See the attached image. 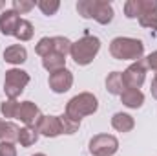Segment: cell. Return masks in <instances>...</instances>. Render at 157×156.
<instances>
[{"mask_svg":"<svg viewBox=\"0 0 157 156\" xmlns=\"http://www.w3.org/2000/svg\"><path fill=\"white\" fill-rule=\"evenodd\" d=\"M139 22H141V26H144V28H152V30H157V11L143 13V15L139 17Z\"/></svg>","mask_w":157,"mask_h":156,"instance_id":"24","label":"cell"},{"mask_svg":"<svg viewBox=\"0 0 157 156\" xmlns=\"http://www.w3.org/2000/svg\"><path fill=\"white\" fill-rule=\"evenodd\" d=\"M71 44L73 42L70 39H66V37H53V51H57V53L66 57V53L71 51Z\"/></svg>","mask_w":157,"mask_h":156,"instance_id":"19","label":"cell"},{"mask_svg":"<svg viewBox=\"0 0 157 156\" xmlns=\"http://www.w3.org/2000/svg\"><path fill=\"white\" fill-rule=\"evenodd\" d=\"M59 119H60L62 134H73L78 129V125H80V121H75V119H71V117H68V116H59Z\"/></svg>","mask_w":157,"mask_h":156,"instance_id":"21","label":"cell"},{"mask_svg":"<svg viewBox=\"0 0 157 156\" xmlns=\"http://www.w3.org/2000/svg\"><path fill=\"white\" fill-rule=\"evenodd\" d=\"M6 123H7V121H4V119H0V138L4 136V130H6Z\"/></svg>","mask_w":157,"mask_h":156,"instance_id":"31","label":"cell"},{"mask_svg":"<svg viewBox=\"0 0 157 156\" xmlns=\"http://www.w3.org/2000/svg\"><path fill=\"white\" fill-rule=\"evenodd\" d=\"M37 53H39L40 57H46V55H49L51 51H53V39H49V37H44V39H40V42L37 44Z\"/></svg>","mask_w":157,"mask_h":156,"instance_id":"25","label":"cell"},{"mask_svg":"<svg viewBox=\"0 0 157 156\" xmlns=\"http://www.w3.org/2000/svg\"><path fill=\"white\" fill-rule=\"evenodd\" d=\"M40 114L39 112V107L31 101H24L18 105V112H17V119H20L26 127H35L40 119Z\"/></svg>","mask_w":157,"mask_h":156,"instance_id":"7","label":"cell"},{"mask_svg":"<svg viewBox=\"0 0 157 156\" xmlns=\"http://www.w3.org/2000/svg\"><path fill=\"white\" fill-rule=\"evenodd\" d=\"M121 99H122V103H124L126 107H130V109H139V107L143 105V101H144V96H143L141 90L126 88V90L121 94Z\"/></svg>","mask_w":157,"mask_h":156,"instance_id":"14","label":"cell"},{"mask_svg":"<svg viewBox=\"0 0 157 156\" xmlns=\"http://www.w3.org/2000/svg\"><path fill=\"white\" fill-rule=\"evenodd\" d=\"M35 156H46V154H35Z\"/></svg>","mask_w":157,"mask_h":156,"instance_id":"33","label":"cell"},{"mask_svg":"<svg viewBox=\"0 0 157 156\" xmlns=\"http://www.w3.org/2000/svg\"><path fill=\"white\" fill-rule=\"evenodd\" d=\"M119 147V142L112 134H99L90 142V153L93 156H112Z\"/></svg>","mask_w":157,"mask_h":156,"instance_id":"5","label":"cell"},{"mask_svg":"<svg viewBox=\"0 0 157 156\" xmlns=\"http://www.w3.org/2000/svg\"><path fill=\"white\" fill-rule=\"evenodd\" d=\"M106 86H108V90L112 92V94H122L124 90H126V86H124V83H122V74H119V72H112L108 79H106Z\"/></svg>","mask_w":157,"mask_h":156,"instance_id":"17","label":"cell"},{"mask_svg":"<svg viewBox=\"0 0 157 156\" xmlns=\"http://www.w3.org/2000/svg\"><path fill=\"white\" fill-rule=\"evenodd\" d=\"M20 17L15 9H7L0 15V30L4 35H15L17 33V28L20 24Z\"/></svg>","mask_w":157,"mask_h":156,"instance_id":"10","label":"cell"},{"mask_svg":"<svg viewBox=\"0 0 157 156\" xmlns=\"http://www.w3.org/2000/svg\"><path fill=\"white\" fill-rule=\"evenodd\" d=\"M42 64H44L46 70H49L53 74V72H59V70L66 68V57L60 55V53H57V51H51L49 55H46L42 59Z\"/></svg>","mask_w":157,"mask_h":156,"instance_id":"13","label":"cell"},{"mask_svg":"<svg viewBox=\"0 0 157 156\" xmlns=\"http://www.w3.org/2000/svg\"><path fill=\"white\" fill-rule=\"evenodd\" d=\"M144 63H146V66H148V68H152V70L155 72V76H157V51L150 53V55L144 59Z\"/></svg>","mask_w":157,"mask_h":156,"instance_id":"29","label":"cell"},{"mask_svg":"<svg viewBox=\"0 0 157 156\" xmlns=\"http://www.w3.org/2000/svg\"><path fill=\"white\" fill-rule=\"evenodd\" d=\"M91 18H95V20L101 22V24L112 22V18H113V9H112V6H110L108 2H102V0H95L93 17H91Z\"/></svg>","mask_w":157,"mask_h":156,"instance_id":"11","label":"cell"},{"mask_svg":"<svg viewBox=\"0 0 157 156\" xmlns=\"http://www.w3.org/2000/svg\"><path fill=\"white\" fill-rule=\"evenodd\" d=\"M93 7H95V0H80L77 4V11L84 18H91L93 17Z\"/></svg>","mask_w":157,"mask_h":156,"instance_id":"23","label":"cell"},{"mask_svg":"<svg viewBox=\"0 0 157 156\" xmlns=\"http://www.w3.org/2000/svg\"><path fill=\"white\" fill-rule=\"evenodd\" d=\"M13 7H15V11L17 13H28L29 9H33L35 7V2H26V0H15L13 2Z\"/></svg>","mask_w":157,"mask_h":156,"instance_id":"27","label":"cell"},{"mask_svg":"<svg viewBox=\"0 0 157 156\" xmlns=\"http://www.w3.org/2000/svg\"><path fill=\"white\" fill-rule=\"evenodd\" d=\"M4 59H6L7 63H11V64H22V63L28 59V51H26L24 46L15 44V46L6 48V51H4Z\"/></svg>","mask_w":157,"mask_h":156,"instance_id":"12","label":"cell"},{"mask_svg":"<svg viewBox=\"0 0 157 156\" xmlns=\"http://www.w3.org/2000/svg\"><path fill=\"white\" fill-rule=\"evenodd\" d=\"M144 76H146V63L144 61H137L133 63L124 74H122V83L126 88H135L139 90L141 84L144 83Z\"/></svg>","mask_w":157,"mask_h":156,"instance_id":"6","label":"cell"},{"mask_svg":"<svg viewBox=\"0 0 157 156\" xmlns=\"http://www.w3.org/2000/svg\"><path fill=\"white\" fill-rule=\"evenodd\" d=\"M124 13L128 18H137L143 15V0H130L124 4Z\"/></svg>","mask_w":157,"mask_h":156,"instance_id":"18","label":"cell"},{"mask_svg":"<svg viewBox=\"0 0 157 156\" xmlns=\"http://www.w3.org/2000/svg\"><path fill=\"white\" fill-rule=\"evenodd\" d=\"M35 129H37V132L44 134V136H51V138L62 134L59 116H40L39 123L35 125Z\"/></svg>","mask_w":157,"mask_h":156,"instance_id":"9","label":"cell"},{"mask_svg":"<svg viewBox=\"0 0 157 156\" xmlns=\"http://www.w3.org/2000/svg\"><path fill=\"white\" fill-rule=\"evenodd\" d=\"M15 37L20 40H29L33 37V26H31V22L29 20H20V24H18V28H17V33H15Z\"/></svg>","mask_w":157,"mask_h":156,"instance_id":"20","label":"cell"},{"mask_svg":"<svg viewBox=\"0 0 157 156\" xmlns=\"http://www.w3.org/2000/svg\"><path fill=\"white\" fill-rule=\"evenodd\" d=\"M0 156H17V149L11 142H2L0 143Z\"/></svg>","mask_w":157,"mask_h":156,"instance_id":"28","label":"cell"},{"mask_svg":"<svg viewBox=\"0 0 157 156\" xmlns=\"http://www.w3.org/2000/svg\"><path fill=\"white\" fill-rule=\"evenodd\" d=\"M152 94H154V97L157 99V76L154 77V81H152Z\"/></svg>","mask_w":157,"mask_h":156,"instance_id":"30","label":"cell"},{"mask_svg":"<svg viewBox=\"0 0 157 156\" xmlns=\"http://www.w3.org/2000/svg\"><path fill=\"white\" fill-rule=\"evenodd\" d=\"M2 6H4V2H0V7H2Z\"/></svg>","mask_w":157,"mask_h":156,"instance_id":"32","label":"cell"},{"mask_svg":"<svg viewBox=\"0 0 157 156\" xmlns=\"http://www.w3.org/2000/svg\"><path fill=\"white\" fill-rule=\"evenodd\" d=\"M18 105H20V103H17V99H7V101H4L2 107H0V110H2L4 117H17Z\"/></svg>","mask_w":157,"mask_h":156,"instance_id":"22","label":"cell"},{"mask_svg":"<svg viewBox=\"0 0 157 156\" xmlns=\"http://www.w3.org/2000/svg\"><path fill=\"white\" fill-rule=\"evenodd\" d=\"M112 125L119 132H128V130L133 129V117L128 116V114H122V112H117L112 117Z\"/></svg>","mask_w":157,"mask_h":156,"instance_id":"15","label":"cell"},{"mask_svg":"<svg viewBox=\"0 0 157 156\" xmlns=\"http://www.w3.org/2000/svg\"><path fill=\"white\" fill-rule=\"evenodd\" d=\"M29 83V76L24 72V70H9L6 72V79H4V92L9 99H17L22 90L26 88V84Z\"/></svg>","mask_w":157,"mask_h":156,"instance_id":"4","label":"cell"},{"mask_svg":"<svg viewBox=\"0 0 157 156\" xmlns=\"http://www.w3.org/2000/svg\"><path fill=\"white\" fill-rule=\"evenodd\" d=\"M37 6L42 9V13H44V15H55L60 4H59V2H48V0H40Z\"/></svg>","mask_w":157,"mask_h":156,"instance_id":"26","label":"cell"},{"mask_svg":"<svg viewBox=\"0 0 157 156\" xmlns=\"http://www.w3.org/2000/svg\"><path fill=\"white\" fill-rule=\"evenodd\" d=\"M71 83H73V77H71V72H68L66 68L59 70V72H53L49 76V86L53 92L57 94H62V92H68L71 88Z\"/></svg>","mask_w":157,"mask_h":156,"instance_id":"8","label":"cell"},{"mask_svg":"<svg viewBox=\"0 0 157 156\" xmlns=\"http://www.w3.org/2000/svg\"><path fill=\"white\" fill-rule=\"evenodd\" d=\"M97 97L95 96H91V94H88V92H84V94H78L75 96L70 103H68V107H66V116L71 117V119H75V121H80V117L88 116V114H93L95 110H97Z\"/></svg>","mask_w":157,"mask_h":156,"instance_id":"3","label":"cell"},{"mask_svg":"<svg viewBox=\"0 0 157 156\" xmlns=\"http://www.w3.org/2000/svg\"><path fill=\"white\" fill-rule=\"evenodd\" d=\"M144 51V44L139 39L130 37H117L112 40L110 53L119 61H139Z\"/></svg>","mask_w":157,"mask_h":156,"instance_id":"1","label":"cell"},{"mask_svg":"<svg viewBox=\"0 0 157 156\" xmlns=\"http://www.w3.org/2000/svg\"><path fill=\"white\" fill-rule=\"evenodd\" d=\"M39 140V132H37V129L35 127H24V129H20V132H18V143L22 145V147H31L35 142Z\"/></svg>","mask_w":157,"mask_h":156,"instance_id":"16","label":"cell"},{"mask_svg":"<svg viewBox=\"0 0 157 156\" xmlns=\"http://www.w3.org/2000/svg\"><path fill=\"white\" fill-rule=\"evenodd\" d=\"M99 48H101V40L97 37L86 35V37H82L80 40L71 44V51L70 53H71V57H73V61L77 64L86 66V64H90L93 61V57L97 55Z\"/></svg>","mask_w":157,"mask_h":156,"instance_id":"2","label":"cell"}]
</instances>
